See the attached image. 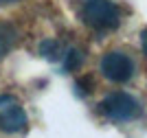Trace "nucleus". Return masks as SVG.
Segmentation results:
<instances>
[{"label": "nucleus", "instance_id": "6", "mask_svg": "<svg viewBox=\"0 0 147 138\" xmlns=\"http://www.w3.org/2000/svg\"><path fill=\"white\" fill-rule=\"evenodd\" d=\"M64 53H66V48H64L61 42H57V40H44V42L40 44V55H42L44 59L57 61V59L64 57Z\"/></svg>", "mask_w": 147, "mask_h": 138}, {"label": "nucleus", "instance_id": "8", "mask_svg": "<svg viewBox=\"0 0 147 138\" xmlns=\"http://www.w3.org/2000/svg\"><path fill=\"white\" fill-rule=\"evenodd\" d=\"M141 46H143V53L147 55V29L141 33Z\"/></svg>", "mask_w": 147, "mask_h": 138}, {"label": "nucleus", "instance_id": "4", "mask_svg": "<svg viewBox=\"0 0 147 138\" xmlns=\"http://www.w3.org/2000/svg\"><path fill=\"white\" fill-rule=\"evenodd\" d=\"M26 125H29L26 112L20 108L18 103H7V105H2V110H0V132L18 134V132H24Z\"/></svg>", "mask_w": 147, "mask_h": 138}, {"label": "nucleus", "instance_id": "7", "mask_svg": "<svg viewBox=\"0 0 147 138\" xmlns=\"http://www.w3.org/2000/svg\"><path fill=\"white\" fill-rule=\"evenodd\" d=\"M61 59H64V70L75 72L84 64V55H81V50H77V48H66V53H64Z\"/></svg>", "mask_w": 147, "mask_h": 138}, {"label": "nucleus", "instance_id": "5", "mask_svg": "<svg viewBox=\"0 0 147 138\" xmlns=\"http://www.w3.org/2000/svg\"><path fill=\"white\" fill-rule=\"evenodd\" d=\"M16 42H18V31L13 29L11 24L0 22V59L11 53Z\"/></svg>", "mask_w": 147, "mask_h": 138}, {"label": "nucleus", "instance_id": "3", "mask_svg": "<svg viewBox=\"0 0 147 138\" xmlns=\"http://www.w3.org/2000/svg\"><path fill=\"white\" fill-rule=\"evenodd\" d=\"M101 72L105 79H110L114 83H125L134 77V61L125 53L112 50L101 59Z\"/></svg>", "mask_w": 147, "mask_h": 138}, {"label": "nucleus", "instance_id": "9", "mask_svg": "<svg viewBox=\"0 0 147 138\" xmlns=\"http://www.w3.org/2000/svg\"><path fill=\"white\" fill-rule=\"evenodd\" d=\"M11 2H18V0H0V5H11Z\"/></svg>", "mask_w": 147, "mask_h": 138}, {"label": "nucleus", "instance_id": "1", "mask_svg": "<svg viewBox=\"0 0 147 138\" xmlns=\"http://www.w3.org/2000/svg\"><path fill=\"white\" fill-rule=\"evenodd\" d=\"M81 20L92 31L108 33L121 24V11L112 0H86L81 5Z\"/></svg>", "mask_w": 147, "mask_h": 138}, {"label": "nucleus", "instance_id": "2", "mask_svg": "<svg viewBox=\"0 0 147 138\" xmlns=\"http://www.w3.org/2000/svg\"><path fill=\"white\" fill-rule=\"evenodd\" d=\"M99 112L110 120H134L141 116V103L127 92H110L103 101L99 103Z\"/></svg>", "mask_w": 147, "mask_h": 138}]
</instances>
